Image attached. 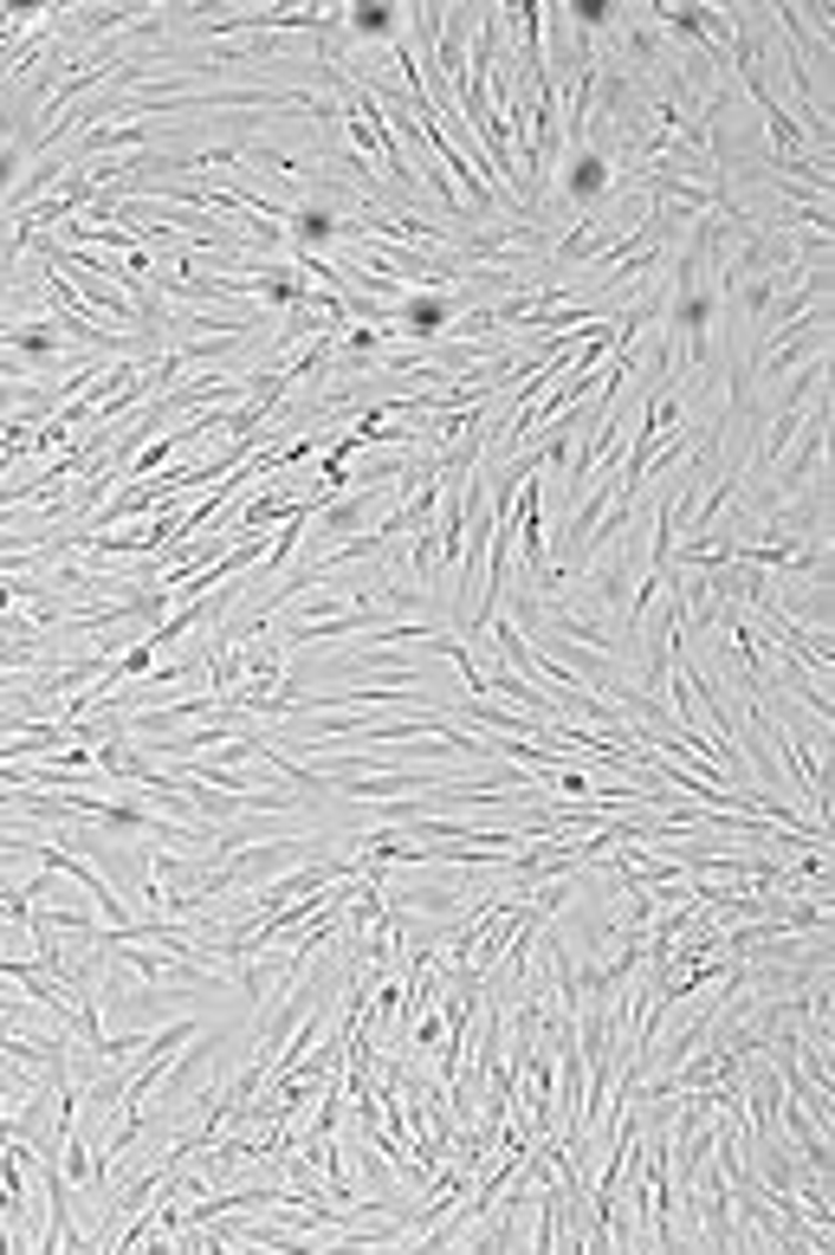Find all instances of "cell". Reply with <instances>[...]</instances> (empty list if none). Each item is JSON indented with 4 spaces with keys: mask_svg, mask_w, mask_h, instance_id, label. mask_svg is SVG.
<instances>
[{
    "mask_svg": "<svg viewBox=\"0 0 835 1255\" xmlns=\"http://www.w3.org/2000/svg\"><path fill=\"white\" fill-rule=\"evenodd\" d=\"M343 20H350V33H395V27H402L395 7H350Z\"/></svg>",
    "mask_w": 835,
    "mask_h": 1255,
    "instance_id": "cell-4",
    "label": "cell"
},
{
    "mask_svg": "<svg viewBox=\"0 0 835 1255\" xmlns=\"http://www.w3.org/2000/svg\"><path fill=\"white\" fill-rule=\"evenodd\" d=\"M13 343H20V350H33V356H46V350H52V331H39V324H33V331H13Z\"/></svg>",
    "mask_w": 835,
    "mask_h": 1255,
    "instance_id": "cell-6",
    "label": "cell"
},
{
    "mask_svg": "<svg viewBox=\"0 0 835 1255\" xmlns=\"http://www.w3.org/2000/svg\"><path fill=\"white\" fill-rule=\"evenodd\" d=\"M608 182V155H596V150H583L576 162H570V194L576 201H590V194Z\"/></svg>",
    "mask_w": 835,
    "mask_h": 1255,
    "instance_id": "cell-3",
    "label": "cell"
},
{
    "mask_svg": "<svg viewBox=\"0 0 835 1255\" xmlns=\"http://www.w3.org/2000/svg\"><path fill=\"white\" fill-rule=\"evenodd\" d=\"M343 221L331 208H292V240H299V260H311V246H324Z\"/></svg>",
    "mask_w": 835,
    "mask_h": 1255,
    "instance_id": "cell-2",
    "label": "cell"
},
{
    "mask_svg": "<svg viewBox=\"0 0 835 1255\" xmlns=\"http://www.w3.org/2000/svg\"><path fill=\"white\" fill-rule=\"evenodd\" d=\"M13 175H20V150L7 143V150H0V194L13 189Z\"/></svg>",
    "mask_w": 835,
    "mask_h": 1255,
    "instance_id": "cell-7",
    "label": "cell"
},
{
    "mask_svg": "<svg viewBox=\"0 0 835 1255\" xmlns=\"http://www.w3.org/2000/svg\"><path fill=\"white\" fill-rule=\"evenodd\" d=\"M447 317H454V311H447V298H434V292H421V298H409V305L395 311V324H402L409 337H441Z\"/></svg>",
    "mask_w": 835,
    "mask_h": 1255,
    "instance_id": "cell-1",
    "label": "cell"
},
{
    "mask_svg": "<svg viewBox=\"0 0 835 1255\" xmlns=\"http://www.w3.org/2000/svg\"><path fill=\"white\" fill-rule=\"evenodd\" d=\"M570 20H576V27H608V20H615V13H608L603 0H583V7H576V13H570Z\"/></svg>",
    "mask_w": 835,
    "mask_h": 1255,
    "instance_id": "cell-5",
    "label": "cell"
}]
</instances>
